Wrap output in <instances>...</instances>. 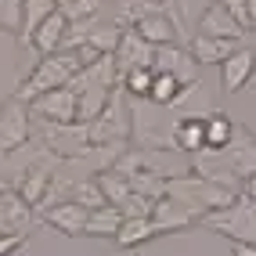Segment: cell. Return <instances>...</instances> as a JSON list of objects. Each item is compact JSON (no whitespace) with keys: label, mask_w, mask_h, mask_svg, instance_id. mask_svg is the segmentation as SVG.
<instances>
[{"label":"cell","mask_w":256,"mask_h":256,"mask_svg":"<svg viewBox=\"0 0 256 256\" xmlns=\"http://www.w3.org/2000/svg\"><path fill=\"white\" fill-rule=\"evenodd\" d=\"M22 242H26V234H18V231H4V238H0V256L18 252V249H22Z\"/></svg>","instance_id":"cell-30"},{"label":"cell","mask_w":256,"mask_h":256,"mask_svg":"<svg viewBox=\"0 0 256 256\" xmlns=\"http://www.w3.org/2000/svg\"><path fill=\"white\" fill-rule=\"evenodd\" d=\"M231 256H256V246H252V242H234Z\"/></svg>","instance_id":"cell-32"},{"label":"cell","mask_w":256,"mask_h":256,"mask_svg":"<svg viewBox=\"0 0 256 256\" xmlns=\"http://www.w3.org/2000/svg\"><path fill=\"white\" fill-rule=\"evenodd\" d=\"M252 72H256V50L238 47L234 54L220 65V87H224V94H238L252 80Z\"/></svg>","instance_id":"cell-11"},{"label":"cell","mask_w":256,"mask_h":256,"mask_svg":"<svg viewBox=\"0 0 256 256\" xmlns=\"http://www.w3.org/2000/svg\"><path fill=\"white\" fill-rule=\"evenodd\" d=\"M246 4H249V29L256 32V0H246Z\"/></svg>","instance_id":"cell-34"},{"label":"cell","mask_w":256,"mask_h":256,"mask_svg":"<svg viewBox=\"0 0 256 256\" xmlns=\"http://www.w3.org/2000/svg\"><path fill=\"white\" fill-rule=\"evenodd\" d=\"M65 4H72V0H58V8H65Z\"/></svg>","instance_id":"cell-35"},{"label":"cell","mask_w":256,"mask_h":256,"mask_svg":"<svg viewBox=\"0 0 256 256\" xmlns=\"http://www.w3.org/2000/svg\"><path fill=\"white\" fill-rule=\"evenodd\" d=\"M224 156H228V162L234 166V174L242 177V180L256 174V134H252L246 123L234 126V138H231V144L224 148Z\"/></svg>","instance_id":"cell-10"},{"label":"cell","mask_w":256,"mask_h":256,"mask_svg":"<svg viewBox=\"0 0 256 256\" xmlns=\"http://www.w3.org/2000/svg\"><path fill=\"white\" fill-rule=\"evenodd\" d=\"M198 69L202 65L195 62V54H192V47H180V44H166V47H159L156 50V72H174L184 87H195L198 83Z\"/></svg>","instance_id":"cell-9"},{"label":"cell","mask_w":256,"mask_h":256,"mask_svg":"<svg viewBox=\"0 0 256 256\" xmlns=\"http://www.w3.org/2000/svg\"><path fill=\"white\" fill-rule=\"evenodd\" d=\"M242 192H246L249 198H256V174H252V177H246V184H242Z\"/></svg>","instance_id":"cell-33"},{"label":"cell","mask_w":256,"mask_h":256,"mask_svg":"<svg viewBox=\"0 0 256 256\" xmlns=\"http://www.w3.org/2000/svg\"><path fill=\"white\" fill-rule=\"evenodd\" d=\"M174 148L184 152V156H198L206 152L210 141H206V116H184L174 123Z\"/></svg>","instance_id":"cell-16"},{"label":"cell","mask_w":256,"mask_h":256,"mask_svg":"<svg viewBox=\"0 0 256 256\" xmlns=\"http://www.w3.org/2000/svg\"><path fill=\"white\" fill-rule=\"evenodd\" d=\"M80 72H83V62H80L76 50H54V54H44L36 65H32V72L18 83L14 98L32 101V98H40V94L58 90V87H69Z\"/></svg>","instance_id":"cell-1"},{"label":"cell","mask_w":256,"mask_h":256,"mask_svg":"<svg viewBox=\"0 0 256 256\" xmlns=\"http://www.w3.org/2000/svg\"><path fill=\"white\" fill-rule=\"evenodd\" d=\"M166 195L177 198V202H184V206H192L198 216H206V213H213V210H220V206H228L238 192H231V188H224V184H213V180L198 177L195 170H192V174L170 177V180H166Z\"/></svg>","instance_id":"cell-2"},{"label":"cell","mask_w":256,"mask_h":256,"mask_svg":"<svg viewBox=\"0 0 256 256\" xmlns=\"http://www.w3.org/2000/svg\"><path fill=\"white\" fill-rule=\"evenodd\" d=\"M36 119L44 123H80V94L72 87H58L50 94H40L29 101Z\"/></svg>","instance_id":"cell-6"},{"label":"cell","mask_w":256,"mask_h":256,"mask_svg":"<svg viewBox=\"0 0 256 256\" xmlns=\"http://www.w3.org/2000/svg\"><path fill=\"white\" fill-rule=\"evenodd\" d=\"M234 126L238 123L228 112H210L206 116V141H210V148L213 152H224L231 144V138H234Z\"/></svg>","instance_id":"cell-23"},{"label":"cell","mask_w":256,"mask_h":256,"mask_svg":"<svg viewBox=\"0 0 256 256\" xmlns=\"http://www.w3.org/2000/svg\"><path fill=\"white\" fill-rule=\"evenodd\" d=\"M69 14H65L62 8L50 14V18L32 32V44L29 47H36L40 54H54V50H65V40H69Z\"/></svg>","instance_id":"cell-17"},{"label":"cell","mask_w":256,"mask_h":256,"mask_svg":"<svg viewBox=\"0 0 256 256\" xmlns=\"http://www.w3.org/2000/svg\"><path fill=\"white\" fill-rule=\"evenodd\" d=\"M152 216H156L159 224L166 228V234H177V231H188V228L202 224V216H198V213H195L192 206H184V202L170 198V195H162V198L156 202V210H152Z\"/></svg>","instance_id":"cell-14"},{"label":"cell","mask_w":256,"mask_h":256,"mask_svg":"<svg viewBox=\"0 0 256 256\" xmlns=\"http://www.w3.org/2000/svg\"><path fill=\"white\" fill-rule=\"evenodd\" d=\"M156 8H159L156 0H123V8H119V18H116V22L126 26V29H134L141 18H148Z\"/></svg>","instance_id":"cell-28"},{"label":"cell","mask_w":256,"mask_h":256,"mask_svg":"<svg viewBox=\"0 0 256 256\" xmlns=\"http://www.w3.org/2000/svg\"><path fill=\"white\" fill-rule=\"evenodd\" d=\"M220 4H224V8L234 14V18H238V22H242V26L249 29V4H246V0H220Z\"/></svg>","instance_id":"cell-31"},{"label":"cell","mask_w":256,"mask_h":256,"mask_svg":"<svg viewBox=\"0 0 256 256\" xmlns=\"http://www.w3.org/2000/svg\"><path fill=\"white\" fill-rule=\"evenodd\" d=\"M130 130H134V105H126V101L119 98V90H116L112 101L105 105V112L90 123V141L123 148V141L130 138Z\"/></svg>","instance_id":"cell-4"},{"label":"cell","mask_w":256,"mask_h":256,"mask_svg":"<svg viewBox=\"0 0 256 256\" xmlns=\"http://www.w3.org/2000/svg\"><path fill=\"white\" fill-rule=\"evenodd\" d=\"M29 112L32 105L22 98H8L4 101V112H0V152L4 156H14L26 141H29Z\"/></svg>","instance_id":"cell-5"},{"label":"cell","mask_w":256,"mask_h":256,"mask_svg":"<svg viewBox=\"0 0 256 256\" xmlns=\"http://www.w3.org/2000/svg\"><path fill=\"white\" fill-rule=\"evenodd\" d=\"M156 44H148L138 29H123V40H119V47L112 50L116 54V65L119 72H134V69H156Z\"/></svg>","instance_id":"cell-8"},{"label":"cell","mask_w":256,"mask_h":256,"mask_svg":"<svg viewBox=\"0 0 256 256\" xmlns=\"http://www.w3.org/2000/svg\"><path fill=\"white\" fill-rule=\"evenodd\" d=\"M166 228L159 224L156 216H126L123 220V231L116 234V242L123 246V249H138L144 242H152V238H162Z\"/></svg>","instance_id":"cell-19"},{"label":"cell","mask_w":256,"mask_h":256,"mask_svg":"<svg viewBox=\"0 0 256 256\" xmlns=\"http://www.w3.org/2000/svg\"><path fill=\"white\" fill-rule=\"evenodd\" d=\"M32 220L36 216H32V206L26 202V195L18 192V188H4V195H0V228L26 234Z\"/></svg>","instance_id":"cell-12"},{"label":"cell","mask_w":256,"mask_h":256,"mask_svg":"<svg viewBox=\"0 0 256 256\" xmlns=\"http://www.w3.org/2000/svg\"><path fill=\"white\" fill-rule=\"evenodd\" d=\"M123 220H126V213L108 202V206H101V210H90L87 234H94V238H116L119 231H123Z\"/></svg>","instance_id":"cell-20"},{"label":"cell","mask_w":256,"mask_h":256,"mask_svg":"<svg viewBox=\"0 0 256 256\" xmlns=\"http://www.w3.org/2000/svg\"><path fill=\"white\" fill-rule=\"evenodd\" d=\"M202 224L210 231H216V234H224L228 242H252L256 246V198L238 192L228 206H220V210L202 216Z\"/></svg>","instance_id":"cell-3"},{"label":"cell","mask_w":256,"mask_h":256,"mask_svg":"<svg viewBox=\"0 0 256 256\" xmlns=\"http://www.w3.org/2000/svg\"><path fill=\"white\" fill-rule=\"evenodd\" d=\"M198 32H206V36H220V40H242L246 26L234 18V14L220 4V0H213V4L202 11L198 18Z\"/></svg>","instance_id":"cell-13"},{"label":"cell","mask_w":256,"mask_h":256,"mask_svg":"<svg viewBox=\"0 0 256 256\" xmlns=\"http://www.w3.org/2000/svg\"><path fill=\"white\" fill-rule=\"evenodd\" d=\"M141 32V36L148 40V44H156V47H166V44H177V36H180V26H177V18L170 14L162 4L148 14V18H141L138 26H134Z\"/></svg>","instance_id":"cell-15"},{"label":"cell","mask_w":256,"mask_h":256,"mask_svg":"<svg viewBox=\"0 0 256 256\" xmlns=\"http://www.w3.org/2000/svg\"><path fill=\"white\" fill-rule=\"evenodd\" d=\"M58 11V0H26V26H22V44H32V32H36L50 14Z\"/></svg>","instance_id":"cell-24"},{"label":"cell","mask_w":256,"mask_h":256,"mask_svg":"<svg viewBox=\"0 0 256 256\" xmlns=\"http://www.w3.org/2000/svg\"><path fill=\"white\" fill-rule=\"evenodd\" d=\"M152 83H156V69H134V72L123 76V94L138 98V101H148L152 98Z\"/></svg>","instance_id":"cell-27"},{"label":"cell","mask_w":256,"mask_h":256,"mask_svg":"<svg viewBox=\"0 0 256 256\" xmlns=\"http://www.w3.org/2000/svg\"><path fill=\"white\" fill-rule=\"evenodd\" d=\"M94 177H98V184H101V192H105V198L112 202V206H119V210H123V206H126V198L134 195V184H130L123 174H119L116 166L101 170V174H94Z\"/></svg>","instance_id":"cell-21"},{"label":"cell","mask_w":256,"mask_h":256,"mask_svg":"<svg viewBox=\"0 0 256 256\" xmlns=\"http://www.w3.org/2000/svg\"><path fill=\"white\" fill-rule=\"evenodd\" d=\"M72 198L80 202V206H87V210L108 206V198H105V192H101L98 177H83V180H76V184H72Z\"/></svg>","instance_id":"cell-26"},{"label":"cell","mask_w":256,"mask_h":256,"mask_svg":"<svg viewBox=\"0 0 256 256\" xmlns=\"http://www.w3.org/2000/svg\"><path fill=\"white\" fill-rule=\"evenodd\" d=\"M188 47H192V54H195L198 65H224L234 50H238V40H220V36L195 32V36L188 40Z\"/></svg>","instance_id":"cell-18"},{"label":"cell","mask_w":256,"mask_h":256,"mask_svg":"<svg viewBox=\"0 0 256 256\" xmlns=\"http://www.w3.org/2000/svg\"><path fill=\"white\" fill-rule=\"evenodd\" d=\"M98 8H101V0H72L62 11L69 14V22H83V18H98Z\"/></svg>","instance_id":"cell-29"},{"label":"cell","mask_w":256,"mask_h":256,"mask_svg":"<svg viewBox=\"0 0 256 256\" xmlns=\"http://www.w3.org/2000/svg\"><path fill=\"white\" fill-rule=\"evenodd\" d=\"M26 26V0H0V29L4 36H22Z\"/></svg>","instance_id":"cell-25"},{"label":"cell","mask_w":256,"mask_h":256,"mask_svg":"<svg viewBox=\"0 0 256 256\" xmlns=\"http://www.w3.org/2000/svg\"><path fill=\"white\" fill-rule=\"evenodd\" d=\"M40 220L47 228H54L58 234H65V238H80V234H87L90 210L80 206L76 198H65V202H54V206L40 210Z\"/></svg>","instance_id":"cell-7"},{"label":"cell","mask_w":256,"mask_h":256,"mask_svg":"<svg viewBox=\"0 0 256 256\" xmlns=\"http://www.w3.org/2000/svg\"><path fill=\"white\" fill-rule=\"evenodd\" d=\"M156 4H166V0H156Z\"/></svg>","instance_id":"cell-36"},{"label":"cell","mask_w":256,"mask_h":256,"mask_svg":"<svg viewBox=\"0 0 256 256\" xmlns=\"http://www.w3.org/2000/svg\"><path fill=\"white\" fill-rule=\"evenodd\" d=\"M188 90H192V87H184L174 72H156V83H152V98H148V101H156V105L170 108V105H177Z\"/></svg>","instance_id":"cell-22"}]
</instances>
